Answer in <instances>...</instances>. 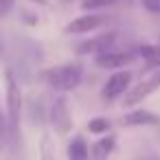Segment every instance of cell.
<instances>
[{
    "instance_id": "2e32d148",
    "label": "cell",
    "mask_w": 160,
    "mask_h": 160,
    "mask_svg": "<svg viewBox=\"0 0 160 160\" xmlns=\"http://www.w3.org/2000/svg\"><path fill=\"white\" fill-rule=\"evenodd\" d=\"M42 160H55V147L51 142V136H42Z\"/></svg>"
},
{
    "instance_id": "8fae6325",
    "label": "cell",
    "mask_w": 160,
    "mask_h": 160,
    "mask_svg": "<svg viewBox=\"0 0 160 160\" xmlns=\"http://www.w3.org/2000/svg\"><path fill=\"white\" fill-rule=\"evenodd\" d=\"M136 55L149 66V68H160V44H140Z\"/></svg>"
},
{
    "instance_id": "30bf717a",
    "label": "cell",
    "mask_w": 160,
    "mask_h": 160,
    "mask_svg": "<svg viewBox=\"0 0 160 160\" xmlns=\"http://www.w3.org/2000/svg\"><path fill=\"white\" fill-rule=\"evenodd\" d=\"M114 149H116V136L114 134H105L90 147V158L92 160H105L108 156H112Z\"/></svg>"
},
{
    "instance_id": "ba28073f",
    "label": "cell",
    "mask_w": 160,
    "mask_h": 160,
    "mask_svg": "<svg viewBox=\"0 0 160 160\" xmlns=\"http://www.w3.org/2000/svg\"><path fill=\"white\" fill-rule=\"evenodd\" d=\"M103 24H105V18H103V16L88 13V16H79V18L70 20V22L64 27V33H66V35H81V33H92V31L101 29Z\"/></svg>"
},
{
    "instance_id": "6da1fadb",
    "label": "cell",
    "mask_w": 160,
    "mask_h": 160,
    "mask_svg": "<svg viewBox=\"0 0 160 160\" xmlns=\"http://www.w3.org/2000/svg\"><path fill=\"white\" fill-rule=\"evenodd\" d=\"M5 83H7V123H9V136H11V149L18 151L22 142V112H24V97L20 81L16 79L13 70L7 68L5 72Z\"/></svg>"
},
{
    "instance_id": "e0dca14e",
    "label": "cell",
    "mask_w": 160,
    "mask_h": 160,
    "mask_svg": "<svg viewBox=\"0 0 160 160\" xmlns=\"http://www.w3.org/2000/svg\"><path fill=\"white\" fill-rule=\"evenodd\" d=\"M140 5L149 13H160V0H140Z\"/></svg>"
},
{
    "instance_id": "52a82bcc",
    "label": "cell",
    "mask_w": 160,
    "mask_h": 160,
    "mask_svg": "<svg viewBox=\"0 0 160 160\" xmlns=\"http://www.w3.org/2000/svg\"><path fill=\"white\" fill-rule=\"evenodd\" d=\"M138 55L132 51H110L103 55L94 57V66L101 70H123L125 66H129Z\"/></svg>"
},
{
    "instance_id": "9a60e30c",
    "label": "cell",
    "mask_w": 160,
    "mask_h": 160,
    "mask_svg": "<svg viewBox=\"0 0 160 160\" xmlns=\"http://www.w3.org/2000/svg\"><path fill=\"white\" fill-rule=\"evenodd\" d=\"M11 145V136H9V123H7V114L0 116V153Z\"/></svg>"
},
{
    "instance_id": "5bb4252c",
    "label": "cell",
    "mask_w": 160,
    "mask_h": 160,
    "mask_svg": "<svg viewBox=\"0 0 160 160\" xmlns=\"http://www.w3.org/2000/svg\"><path fill=\"white\" fill-rule=\"evenodd\" d=\"M112 5H116V0H81V9L90 11V13H94L99 9H108Z\"/></svg>"
},
{
    "instance_id": "7402d4cb",
    "label": "cell",
    "mask_w": 160,
    "mask_h": 160,
    "mask_svg": "<svg viewBox=\"0 0 160 160\" xmlns=\"http://www.w3.org/2000/svg\"><path fill=\"white\" fill-rule=\"evenodd\" d=\"M66 2H68V0H66Z\"/></svg>"
},
{
    "instance_id": "9c48e42d",
    "label": "cell",
    "mask_w": 160,
    "mask_h": 160,
    "mask_svg": "<svg viewBox=\"0 0 160 160\" xmlns=\"http://www.w3.org/2000/svg\"><path fill=\"white\" fill-rule=\"evenodd\" d=\"M121 123L125 127H160V116L149 110H132L121 118Z\"/></svg>"
},
{
    "instance_id": "ffe728a7",
    "label": "cell",
    "mask_w": 160,
    "mask_h": 160,
    "mask_svg": "<svg viewBox=\"0 0 160 160\" xmlns=\"http://www.w3.org/2000/svg\"><path fill=\"white\" fill-rule=\"evenodd\" d=\"M0 57H5V42H2V33H0Z\"/></svg>"
},
{
    "instance_id": "4fadbf2b",
    "label": "cell",
    "mask_w": 160,
    "mask_h": 160,
    "mask_svg": "<svg viewBox=\"0 0 160 160\" xmlns=\"http://www.w3.org/2000/svg\"><path fill=\"white\" fill-rule=\"evenodd\" d=\"M110 127H112V123L105 116H94V118L88 121V132L94 134V136H105L110 132Z\"/></svg>"
},
{
    "instance_id": "d6986e66",
    "label": "cell",
    "mask_w": 160,
    "mask_h": 160,
    "mask_svg": "<svg viewBox=\"0 0 160 160\" xmlns=\"http://www.w3.org/2000/svg\"><path fill=\"white\" fill-rule=\"evenodd\" d=\"M31 2H35V5H40V7H48L51 0H31Z\"/></svg>"
},
{
    "instance_id": "5b68a950",
    "label": "cell",
    "mask_w": 160,
    "mask_h": 160,
    "mask_svg": "<svg viewBox=\"0 0 160 160\" xmlns=\"http://www.w3.org/2000/svg\"><path fill=\"white\" fill-rule=\"evenodd\" d=\"M132 79H134L132 70H114L108 77V81L103 83V88H101V99L105 103H112L116 99H123L125 92L132 88Z\"/></svg>"
},
{
    "instance_id": "277c9868",
    "label": "cell",
    "mask_w": 160,
    "mask_h": 160,
    "mask_svg": "<svg viewBox=\"0 0 160 160\" xmlns=\"http://www.w3.org/2000/svg\"><path fill=\"white\" fill-rule=\"evenodd\" d=\"M156 90H160V68L158 70H153V72H149L145 79H140L136 86H132L127 92H125V97L121 99V105L123 108H136L138 103H142L147 97H151Z\"/></svg>"
},
{
    "instance_id": "44dd1931",
    "label": "cell",
    "mask_w": 160,
    "mask_h": 160,
    "mask_svg": "<svg viewBox=\"0 0 160 160\" xmlns=\"http://www.w3.org/2000/svg\"><path fill=\"white\" fill-rule=\"evenodd\" d=\"M0 116H5V114H2V97H0Z\"/></svg>"
},
{
    "instance_id": "8992f818",
    "label": "cell",
    "mask_w": 160,
    "mask_h": 160,
    "mask_svg": "<svg viewBox=\"0 0 160 160\" xmlns=\"http://www.w3.org/2000/svg\"><path fill=\"white\" fill-rule=\"evenodd\" d=\"M116 42H118V31H105V33H99V35H94V38H90V40L79 42L75 51H77L79 55H94V57H97V55L116 51V48H114Z\"/></svg>"
},
{
    "instance_id": "7a4b0ae2",
    "label": "cell",
    "mask_w": 160,
    "mask_h": 160,
    "mask_svg": "<svg viewBox=\"0 0 160 160\" xmlns=\"http://www.w3.org/2000/svg\"><path fill=\"white\" fill-rule=\"evenodd\" d=\"M42 81L57 94H68L72 92L75 88H79L81 79H83V64L79 62H70V64H62V66H55V68H48L44 70L42 75Z\"/></svg>"
},
{
    "instance_id": "7c38bea8",
    "label": "cell",
    "mask_w": 160,
    "mask_h": 160,
    "mask_svg": "<svg viewBox=\"0 0 160 160\" xmlns=\"http://www.w3.org/2000/svg\"><path fill=\"white\" fill-rule=\"evenodd\" d=\"M66 153H68V160H88L90 158V147H88L83 136H75L68 142Z\"/></svg>"
},
{
    "instance_id": "ac0fdd59",
    "label": "cell",
    "mask_w": 160,
    "mask_h": 160,
    "mask_svg": "<svg viewBox=\"0 0 160 160\" xmlns=\"http://www.w3.org/2000/svg\"><path fill=\"white\" fill-rule=\"evenodd\" d=\"M16 7V0H0V18H7Z\"/></svg>"
},
{
    "instance_id": "3957f363",
    "label": "cell",
    "mask_w": 160,
    "mask_h": 160,
    "mask_svg": "<svg viewBox=\"0 0 160 160\" xmlns=\"http://www.w3.org/2000/svg\"><path fill=\"white\" fill-rule=\"evenodd\" d=\"M51 129L57 136H68L72 129V114H70V103L66 94H57L51 105H48V116H46Z\"/></svg>"
}]
</instances>
